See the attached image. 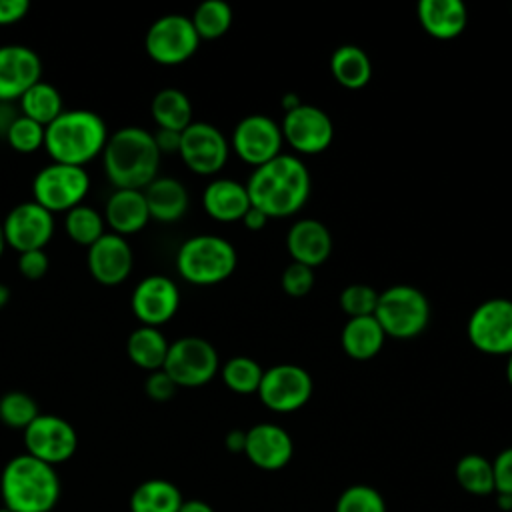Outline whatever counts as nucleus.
I'll list each match as a JSON object with an SVG mask.
<instances>
[{"mask_svg":"<svg viewBox=\"0 0 512 512\" xmlns=\"http://www.w3.org/2000/svg\"><path fill=\"white\" fill-rule=\"evenodd\" d=\"M64 228L68 238L78 244L90 248L100 236L106 234V222L102 212H98L94 206L80 204L66 212L64 216Z\"/></svg>","mask_w":512,"mask_h":512,"instance_id":"obj_33","label":"nucleus"},{"mask_svg":"<svg viewBox=\"0 0 512 512\" xmlns=\"http://www.w3.org/2000/svg\"><path fill=\"white\" fill-rule=\"evenodd\" d=\"M202 206L218 222L242 220L250 208L246 184L232 178H214L202 192Z\"/></svg>","mask_w":512,"mask_h":512,"instance_id":"obj_24","label":"nucleus"},{"mask_svg":"<svg viewBox=\"0 0 512 512\" xmlns=\"http://www.w3.org/2000/svg\"><path fill=\"white\" fill-rule=\"evenodd\" d=\"M22 432L26 454L50 466L70 460L78 448L74 426L56 414H38Z\"/></svg>","mask_w":512,"mask_h":512,"instance_id":"obj_12","label":"nucleus"},{"mask_svg":"<svg viewBox=\"0 0 512 512\" xmlns=\"http://www.w3.org/2000/svg\"><path fill=\"white\" fill-rule=\"evenodd\" d=\"M38 414L36 400L22 390H12L0 396V420L8 428L24 430Z\"/></svg>","mask_w":512,"mask_h":512,"instance_id":"obj_36","label":"nucleus"},{"mask_svg":"<svg viewBox=\"0 0 512 512\" xmlns=\"http://www.w3.org/2000/svg\"><path fill=\"white\" fill-rule=\"evenodd\" d=\"M160 156L152 132L142 126H122L108 136L102 166L114 188L144 190L158 176Z\"/></svg>","mask_w":512,"mask_h":512,"instance_id":"obj_2","label":"nucleus"},{"mask_svg":"<svg viewBox=\"0 0 512 512\" xmlns=\"http://www.w3.org/2000/svg\"><path fill=\"white\" fill-rule=\"evenodd\" d=\"M42 80L40 56L24 44L0 46V102H18L22 94Z\"/></svg>","mask_w":512,"mask_h":512,"instance_id":"obj_18","label":"nucleus"},{"mask_svg":"<svg viewBox=\"0 0 512 512\" xmlns=\"http://www.w3.org/2000/svg\"><path fill=\"white\" fill-rule=\"evenodd\" d=\"M130 308L136 320H140V326L160 328L178 312L180 290L172 278L164 274H150L134 286Z\"/></svg>","mask_w":512,"mask_h":512,"instance_id":"obj_17","label":"nucleus"},{"mask_svg":"<svg viewBox=\"0 0 512 512\" xmlns=\"http://www.w3.org/2000/svg\"><path fill=\"white\" fill-rule=\"evenodd\" d=\"M384 340L386 334L374 316L348 318L340 334L344 352L360 362L374 358L382 350Z\"/></svg>","mask_w":512,"mask_h":512,"instance_id":"obj_26","label":"nucleus"},{"mask_svg":"<svg viewBox=\"0 0 512 512\" xmlns=\"http://www.w3.org/2000/svg\"><path fill=\"white\" fill-rule=\"evenodd\" d=\"M416 16L422 30L436 40L458 38L468 24V10L462 0H420Z\"/></svg>","mask_w":512,"mask_h":512,"instance_id":"obj_23","label":"nucleus"},{"mask_svg":"<svg viewBox=\"0 0 512 512\" xmlns=\"http://www.w3.org/2000/svg\"><path fill=\"white\" fill-rule=\"evenodd\" d=\"M44 136H46V126L18 114L12 120L4 138L12 150L20 154H30L44 148Z\"/></svg>","mask_w":512,"mask_h":512,"instance_id":"obj_37","label":"nucleus"},{"mask_svg":"<svg viewBox=\"0 0 512 512\" xmlns=\"http://www.w3.org/2000/svg\"><path fill=\"white\" fill-rule=\"evenodd\" d=\"M152 118L158 128L182 132L188 128L192 120V102L186 92L178 88H162L154 94L150 104Z\"/></svg>","mask_w":512,"mask_h":512,"instance_id":"obj_29","label":"nucleus"},{"mask_svg":"<svg viewBox=\"0 0 512 512\" xmlns=\"http://www.w3.org/2000/svg\"><path fill=\"white\" fill-rule=\"evenodd\" d=\"M244 454L254 466L262 470H280L290 462L294 444L282 426L260 422L246 430Z\"/></svg>","mask_w":512,"mask_h":512,"instance_id":"obj_20","label":"nucleus"},{"mask_svg":"<svg viewBox=\"0 0 512 512\" xmlns=\"http://www.w3.org/2000/svg\"><path fill=\"white\" fill-rule=\"evenodd\" d=\"M314 392L310 372L298 364H276L264 370L258 396L274 412H294L302 408Z\"/></svg>","mask_w":512,"mask_h":512,"instance_id":"obj_11","label":"nucleus"},{"mask_svg":"<svg viewBox=\"0 0 512 512\" xmlns=\"http://www.w3.org/2000/svg\"><path fill=\"white\" fill-rule=\"evenodd\" d=\"M282 138L300 154H320L334 138V124L330 116L312 104H298L296 108L284 112Z\"/></svg>","mask_w":512,"mask_h":512,"instance_id":"obj_16","label":"nucleus"},{"mask_svg":"<svg viewBox=\"0 0 512 512\" xmlns=\"http://www.w3.org/2000/svg\"><path fill=\"white\" fill-rule=\"evenodd\" d=\"M8 302H10V288L4 282H0V310L6 308Z\"/></svg>","mask_w":512,"mask_h":512,"instance_id":"obj_51","label":"nucleus"},{"mask_svg":"<svg viewBox=\"0 0 512 512\" xmlns=\"http://www.w3.org/2000/svg\"><path fill=\"white\" fill-rule=\"evenodd\" d=\"M152 136H154V142H156V146H158L160 154H172V152H178L182 132H174V130L158 128L156 132H152Z\"/></svg>","mask_w":512,"mask_h":512,"instance_id":"obj_45","label":"nucleus"},{"mask_svg":"<svg viewBox=\"0 0 512 512\" xmlns=\"http://www.w3.org/2000/svg\"><path fill=\"white\" fill-rule=\"evenodd\" d=\"M30 10L28 0H0V26L20 22Z\"/></svg>","mask_w":512,"mask_h":512,"instance_id":"obj_44","label":"nucleus"},{"mask_svg":"<svg viewBox=\"0 0 512 512\" xmlns=\"http://www.w3.org/2000/svg\"><path fill=\"white\" fill-rule=\"evenodd\" d=\"M280 284H282V290L288 294V296H294V298H302L306 296L312 286H314V268L310 266H304V264H298V262H292L284 268L282 272V278H280Z\"/></svg>","mask_w":512,"mask_h":512,"instance_id":"obj_40","label":"nucleus"},{"mask_svg":"<svg viewBox=\"0 0 512 512\" xmlns=\"http://www.w3.org/2000/svg\"><path fill=\"white\" fill-rule=\"evenodd\" d=\"M286 248L292 262L316 268L330 258L332 234L320 220L302 218L290 226L286 234Z\"/></svg>","mask_w":512,"mask_h":512,"instance_id":"obj_21","label":"nucleus"},{"mask_svg":"<svg viewBox=\"0 0 512 512\" xmlns=\"http://www.w3.org/2000/svg\"><path fill=\"white\" fill-rule=\"evenodd\" d=\"M456 480L468 494L486 496L494 492V468L492 460L482 454H466L456 462Z\"/></svg>","mask_w":512,"mask_h":512,"instance_id":"obj_32","label":"nucleus"},{"mask_svg":"<svg viewBox=\"0 0 512 512\" xmlns=\"http://www.w3.org/2000/svg\"><path fill=\"white\" fill-rule=\"evenodd\" d=\"M334 512H386V504L376 488L354 484L338 496Z\"/></svg>","mask_w":512,"mask_h":512,"instance_id":"obj_38","label":"nucleus"},{"mask_svg":"<svg viewBox=\"0 0 512 512\" xmlns=\"http://www.w3.org/2000/svg\"><path fill=\"white\" fill-rule=\"evenodd\" d=\"M182 502V494L172 482L152 478L134 488L130 512H178Z\"/></svg>","mask_w":512,"mask_h":512,"instance_id":"obj_30","label":"nucleus"},{"mask_svg":"<svg viewBox=\"0 0 512 512\" xmlns=\"http://www.w3.org/2000/svg\"><path fill=\"white\" fill-rule=\"evenodd\" d=\"M298 104H302L300 102V98H298V94H286L284 98H282V108H284V112H288V110H292V108H296Z\"/></svg>","mask_w":512,"mask_h":512,"instance_id":"obj_50","label":"nucleus"},{"mask_svg":"<svg viewBox=\"0 0 512 512\" xmlns=\"http://www.w3.org/2000/svg\"><path fill=\"white\" fill-rule=\"evenodd\" d=\"M178 512H214L210 504L202 502V500H184Z\"/></svg>","mask_w":512,"mask_h":512,"instance_id":"obj_49","label":"nucleus"},{"mask_svg":"<svg viewBox=\"0 0 512 512\" xmlns=\"http://www.w3.org/2000/svg\"><path fill=\"white\" fill-rule=\"evenodd\" d=\"M506 380L512 386V354L506 356Z\"/></svg>","mask_w":512,"mask_h":512,"instance_id":"obj_53","label":"nucleus"},{"mask_svg":"<svg viewBox=\"0 0 512 512\" xmlns=\"http://www.w3.org/2000/svg\"><path fill=\"white\" fill-rule=\"evenodd\" d=\"M18 106L22 116L42 126H48L66 110L60 90L46 80H40L32 88H28L18 100Z\"/></svg>","mask_w":512,"mask_h":512,"instance_id":"obj_31","label":"nucleus"},{"mask_svg":"<svg viewBox=\"0 0 512 512\" xmlns=\"http://www.w3.org/2000/svg\"><path fill=\"white\" fill-rule=\"evenodd\" d=\"M150 220L164 224L180 220L188 210V190L172 176H156L144 190Z\"/></svg>","mask_w":512,"mask_h":512,"instance_id":"obj_25","label":"nucleus"},{"mask_svg":"<svg viewBox=\"0 0 512 512\" xmlns=\"http://www.w3.org/2000/svg\"><path fill=\"white\" fill-rule=\"evenodd\" d=\"M340 308L348 318H360V316H374L376 302H378V292L368 286V284H348L340 292Z\"/></svg>","mask_w":512,"mask_h":512,"instance_id":"obj_39","label":"nucleus"},{"mask_svg":"<svg viewBox=\"0 0 512 512\" xmlns=\"http://www.w3.org/2000/svg\"><path fill=\"white\" fill-rule=\"evenodd\" d=\"M264 368L250 356H234L220 366V376L224 384L236 394L258 392Z\"/></svg>","mask_w":512,"mask_h":512,"instance_id":"obj_35","label":"nucleus"},{"mask_svg":"<svg viewBox=\"0 0 512 512\" xmlns=\"http://www.w3.org/2000/svg\"><path fill=\"white\" fill-rule=\"evenodd\" d=\"M330 72L340 86L358 90L370 82L372 62L364 48L356 44H342L330 56Z\"/></svg>","mask_w":512,"mask_h":512,"instance_id":"obj_28","label":"nucleus"},{"mask_svg":"<svg viewBox=\"0 0 512 512\" xmlns=\"http://www.w3.org/2000/svg\"><path fill=\"white\" fill-rule=\"evenodd\" d=\"M6 246L18 254L28 250H44L54 236V214L34 200H26L10 208L2 220Z\"/></svg>","mask_w":512,"mask_h":512,"instance_id":"obj_15","label":"nucleus"},{"mask_svg":"<svg viewBox=\"0 0 512 512\" xmlns=\"http://www.w3.org/2000/svg\"><path fill=\"white\" fill-rule=\"evenodd\" d=\"M232 8L224 0H204L190 16L192 26L200 40H216L232 26Z\"/></svg>","mask_w":512,"mask_h":512,"instance_id":"obj_34","label":"nucleus"},{"mask_svg":"<svg viewBox=\"0 0 512 512\" xmlns=\"http://www.w3.org/2000/svg\"><path fill=\"white\" fill-rule=\"evenodd\" d=\"M104 222L118 236H130L140 232L150 222L148 204L142 190L114 188L104 206Z\"/></svg>","mask_w":512,"mask_h":512,"instance_id":"obj_22","label":"nucleus"},{"mask_svg":"<svg viewBox=\"0 0 512 512\" xmlns=\"http://www.w3.org/2000/svg\"><path fill=\"white\" fill-rule=\"evenodd\" d=\"M238 256L232 242L216 234H196L186 238L176 252L178 274L196 286H212L230 278Z\"/></svg>","mask_w":512,"mask_h":512,"instance_id":"obj_5","label":"nucleus"},{"mask_svg":"<svg viewBox=\"0 0 512 512\" xmlns=\"http://www.w3.org/2000/svg\"><path fill=\"white\" fill-rule=\"evenodd\" d=\"M200 38L190 16L164 14L154 20L144 36V50L156 64L176 66L186 62L198 50Z\"/></svg>","mask_w":512,"mask_h":512,"instance_id":"obj_10","label":"nucleus"},{"mask_svg":"<svg viewBox=\"0 0 512 512\" xmlns=\"http://www.w3.org/2000/svg\"><path fill=\"white\" fill-rule=\"evenodd\" d=\"M162 370L178 388H198L216 376L220 370V358L206 338L182 336L170 342Z\"/></svg>","mask_w":512,"mask_h":512,"instance_id":"obj_8","label":"nucleus"},{"mask_svg":"<svg viewBox=\"0 0 512 512\" xmlns=\"http://www.w3.org/2000/svg\"><path fill=\"white\" fill-rule=\"evenodd\" d=\"M374 318L386 336L410 340L426 330L430 320V304L420 288L410 284H394L378 292Z\"/></svg>","mask_w":512,"mask_h":512,"instance_id":"obj_6","label":"nucleus"},{"mask_svg":"<svg viewBox=\"0 0 512 512\" xmlns=\"http://www.w3.org/2000/svg\"><path fill=\"white\" fill-rule=\"evenodd\" d=\"M178 154L192 172L210 176L224 168L230 154V144L214 124L192 122L182 130Z\"/></svg>","mask_w":512,"mask_h":512,"instance_id":"obj_13","label":"nucleus"},{"mask_svg":"<svg viewBox=\"0 0 512 512\" xmlns=\"http://www.w3.org/2000/svg\"><path fill=\"white\" fill-rule=\"evenodd\" d=\"M4 250H6V238H4V230H2V222H0V258H2Z\"/></svg>","mask_w":512,"mask_h":512,"instance_id":"obj_54","label":"nucleus"},{"mask_svg":"<svg viewBox=\"0 0 512 512\" xmlns=\"http://www.w3.org/2000/svg\"><path fill=\"white\" fill-rule=\"evenodd\" d=\"M18 114H14L12 110V104H6V102H0V136H6L12 120L16 118Z\"/></svg>","mask_w":512,"mask_h":512,"instance_id":"obj_48","label":"nucleus"},{"mask_svg":"<svg viewBox=\"0 0 512 512\" xmlns=\"http://www.w3.org/2000/svg\"><path fill=\"white\" fill-rule=\"evenodd\" d=\"M86 266L90 276L102 286L122 284L134 266L132 246L124 236L106 232L100 236L86 254Z\"/></svg>","mask_w":512,"mask_h":512,"instance_id":"obj_19","label":"nucleus"},{"mask_svg":"<svg viewBox=\"0 0 512 512\" xmlns=\"http://www.w3.org/2000/svg\"><path fill=\"white\" fill-rule=\"evenodd\" d=\"M498 506H500L502 510H510V508H512V496H508V494H498Z\"/></svg>","mask_w":512,"mask_h":512,"instance_id":"obj_52","label":"nucleus"},{"mask_svg":"<svg viewBox=\"0 0 512 512\" xmlns=\"http://www.w3.org/2000/svg\"><path fill=\"white\" fill-rule=\"evenodd\" d=\"M0 512H10V510L8 508H0Z\"/></svg>","mask_w":512,"mask_h":512,"instance_id":"obj_55","label":"nucleus"},{"mask_svg":"<svg viewBox=\"0 0 512 512\" xmlns=\"http://www.w3.org/2000/svg\"><path fill=\"white\" fill-rule=\"evenodd\" d=\"M0 494L10 512H52L60 498V478L54 466L24 452L6 462Z\"/></svg>","mask_w":512,"mask_h":512,"instance_id":"obj_4","label":"nucleus"},{"mask_svg":"<svg viewBox=\"0 0 512 512\" xmlns=\"http://www.w3.org/2000/svg\"><path fill=\"white\" fill-rule=\"evenodd\" d=\"M494 492L512 496V446L504 448L494 460Z\"/></svg>","mask_w":512,"mask_h":512,"instance_id":"obj_42","label":"nucleus"},{"mask_svg":"<svg viewBox=\"0 0 512 512\" xmlns=\"http://www.w3.org/2000/svg\"><path fill=\"white\" fill-rule=\"evenodd\" d=\"M470 344L490 356L512 354V300L488 298L480 302L466 324Z\"/></svg>","mask_w":512,"mask_h":512,"instance_id":"obj_9","label":"nucleus"},{"mask_svg":"<svg viewBox=\"0 0 512 512\" xmlns=\"http://www.w3.org/2000/svg\"><path fill=\"white\" fill-rule=\"evenodd\" d=\"M310 188L308 166L292 154H278L270 162L254 168L246 182L250 206L268 218L296 214L306 204Z\"/></svg>","mask_w":512,"mask_h":512,"instance_id":"obj_1","label":"nucleus"},{"mask_svg":"<svg viewBox=\"0 0 512 512\" xmlns=\"http://www.w3.org/2000/svg\"><path fill=\"white\" fill-rule=\"evenodd\" d=\"M108 136L106 122L98 112L86 108L64 110L46 126L44 150L52 162L84 168L96 156H102Z\"/></svg>","mask_w":512,"mask_h":512,"instance_id":"obj_3","label":"nucleus"},{"mask_svg":"<svg viewBox=\"0 0 512 512\" xmlns=\"http://www.w3.org/2000/svg\"><path fill=\"white\" fill-rule=\"evenodd\" d=\"M170 342L160 328L138 326L126 340V354L130 362L146 372L160 370L164 366Z\"/></svg>","mask_w":512,"mask_h":512,"instance_id":"obj_27","label":"nucleus"},{"mask_svg":"<svg viewBox=\"0 0 512 512\" xmlns=\"http://www.w3.org/2000/svg\"><path fill=\"white\" fill-rule=\"evenodd\" d=\"M50 260L44 250H28L18 254V270L28 280H40L48 272Z\"/></svg>","mask_w":512,"mask_h":512,"instance_id":"obj_43","label":"nucleus"},{"mask_svg":"<svg viewBox=\"0 0 512 512\" xmlns=\"http://www.w3.org/2000/svg\"><path fill=\"white\" fill-rule=\"evenodd\" d=\"M90 190V176L86 168L50 162L32 178V200L50 214L68 212L80 204Z\"/></svg>","mask_w":512,"mask_h":512,"instance_id":"obj_7","label":"nucleus"},{"mask_svg":"<svg viewBox=\"0 0 512 512\" xmlns=\"http://www.w3.org/2000/svg\"><path fill=\"white\" fill-rule=\"evenodd\" d=\"M282 144L280 124L264 114L244 116L232 132V148L236 156L254 168L282 154Z\"/></svg>","mask_w":512,"mask_h":512,"instance_id":"obj_14","label":"nucleus"},{"mask_svg":"<svg viewBox=\"0 0 512 512\" xmlns=\"http://www.w3.org/2000/svg\"><path fill=\"white\" fill-rule=\"evenodd\" d=\"M178 386L176 382L160 368L154 372H148L146 382H144V392L150 400L154 402H168L176 394Z\"/></svg>","mask_w":512,"mask_h":512,"instance_id":"obj_41","label":"nucleus"},{"mask_svg":"<svg viewBox=\"0 0 512 512\" xmlns=\"http://www.w3.org/2000/svg\"><path fill=\"white\" fill-rule=\"evenodd\" d=\"M268 220H270V218H268L264 212H260L258 208L250 206L248 212H246L244 218H242V224H244L248 230H262Z\"/></svg>","mask_w":512,"mask_h":512,"instance_id":"obj_46","label":"nucleus"},{"mask_svg":"<svg viewBox=\"0 0 512 512\" xmlns=\"http://www.w3.org/2000/svg\"><path fill=\"white\" fill-rule=\"evenodd\" d=\"M226 448L230 452H244V446H246V430H230L226 434Z\"/></svg>","mask_w":512,"mask_h":512,"instance_id":"obj_47","label":"nucleus"}]
</instances>
